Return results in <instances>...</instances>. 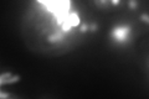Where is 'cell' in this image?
I'll return each mask as SVG.
<instances>
[{
  "label": "cell",
  "mask_w": 149,
  "mask_h": 99,
  "mask_svg": "<svg viewBox=\"0 0 149 99\" xmlns=\"http://www.w3.org/2000/svg\"><path fill=\"white\" fill-rule=\"evenodd\" d=\"M111 36H112V39L116 42H118V44H124L130 37V26L120 25V26L114 27V29L111 31Z\"/></svg>",
  "instance_id": "obj_1"
}]
</instances>
